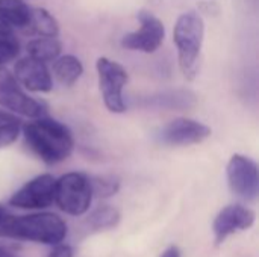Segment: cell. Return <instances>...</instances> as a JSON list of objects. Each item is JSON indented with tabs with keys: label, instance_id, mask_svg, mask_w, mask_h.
<instances>
[{
	"label": "cell",
	"instance_id": "obj_6",
	"mask_svg": "<svg viewBox=\"0 0 259 257\" xmlns=\"http://www.w3.org/2000/svg\"><path fill=\"white\" fill-rule=\"evenodd\" d=\"M0 106L29 118H39L47 114V105L29 97L5 67H0Z\"/></svg>",
	"mask_w": 259,
	"mask_h": 257
},
{
	"label": "cell",
	"instance_id": "obj_24",
	"mask_svg": "<svg viewBox=\"0 0 259 257\" xmlns=\"http://www.w3.org/2000/svg\"><path fill=\"white\" fill-rule=\"evenodd\" d=\"M8 217H9V214H8V212L0 206V226L6 221V218H8Z\"/></svg>",
	"mask_w": 259,
	"mask_h": 257
},
{
	"label": "cell",
	"instance_id": "obj_8",
	"mask_svg": "<svg viewBox=\"0 0 259 257\" xmlns=\"http://www.w3.org/2000/svg\"><path fill=\"white\" fill-rule=\"evenodd\" d=\"M138 20L141 23V27L135 32L126 33L121 39V45L127 50L155 53L164 42V23L149 11H140Z\"/></svg>",
	"mask_w": 259,
	"mask_h": 257
},
{
	"label": "cell",
	"instance_id": "obj_4",
	"mask_svg": "<svg viewBox=\"0 0 259 257\" xmlns=\"http://www.w3.org/2000/svg\"><path fill=\"white\" fill-rule=\"evenodd\" d=\"M93 188L88 176L82 173H67L55 182V201L68 215H83L91 204Z\"/></svg>",
	"mask_w": 259,
	"mask_h": 257
},
{
	"label": "cell",
	"instance_id": "obj_11",
	"mask_svg": "<svg viewBox=\"0 0 259 257\" xmlns=\"http://www.w3.org/2000/svg\"><path fill=\"white\" fill-rule=\"evenodd\" d=\"M14 77L23 88L32 92H49L53 88L52 76L46 62L32 56L17 61L14 67Z\"/></svg>",
	"mask_w": 259,
	"mask_h": 257
},
{
	"label": "cell",
	"instance_id": "obj_19",
	"mask_svg": "<svg viewBox=\"0 0 259 257\" xmlns=\"http://www.w3.org/2000/svg\"><path fill=\"white\" fill-rule=\"evenodd\" d=\"M20 53V42L11 32H0V67L17 59Z\"/></svg>",
	"mask_w": 259,
	"mask_h": 257
},
{
	"label": "cell",
	"instance_id": "obj_3",
	"mask_svg": "<svg viewBox=\"0 0 259 257\" xmlns=\"http://www.w3.org/2000/svg\"><path fill=\"white\" fill-rule=\"evenodd\" d=\"M203 35L205 23L197 12L190 11L178 18L173 30V41L178 47L179 67L187 80H193L199 71Z\"/></svg>",
	"mask_w": 259,
	"mask_h": 257
},
{
	"label": "cell",
	"instance_id": "obj_7",
	"mask_svg": "<svg viewBox=\"0 0 259 257\" xmlns=\"http://www.w3.org/2000/svg\"><path fill=\"white\" fill-rule=\"evenodd\" d=\"M231 191L244 201L255 203L259 195V171L255 161L234 155L226 168Z\"/></svg>",
	"mask_w": 259,
	"mask_h": 257
},
{
	"label": "cell",
	"instance_id": "obj_14",
	"mask_svg": "<svg viewBox=\"0 0 259 257\" xmlns=\"http://www.w3.org/2000/svg\"><path fill=\"white\" fill-rule=\"evenodd\" d=\"M0 17L11 26L18 29H27L32 8L23 0H0Z\"/></svg>",
	"mask_w": 259,
	"mask_h": 257
},
{
	"label": "cell",
	"instance_id": "obj_13",
	"mask_svg": "<svg viewBox=\"0 0 259 257\" xmlns=\"http://www.w3.org/2000/svg\"><path fill=\"white\" fill-rule=\"evenodd\" d=\"M83 73V65L79 58L73 55L58 56L53 61V74L64 86H73Z\"/></svg>",
	"mask_w": 259,
	"mask_h": 257
},
{
	"label": "cell",
	"instance_id": "obj_15",
	"mask_svg": "<svg viewBox=\"0 0 259 257\" xmlns=\"http://www.w3.org/2000/svg\"><path fill=\"white\" fill-rule=\"evenodd\" d=\"M26 48H27V56H32L42 62H50L59 56L62 45L56 36H39L30 39Z\"/></svg>",
	"mask_w": 259,
	"mask_h": 257
},
{
	"label": "cell",
	"instance_id": "obj_1",
	"mask_svg": "<svg viewBox=\"0 0 259 257\" xmlns=\"http://www.w3.org/2000/svg\"><path fill=\"white\" fill-rule=\"evenodd\" d=\"M21 130L29 148L49 165L59 164L73 153V133L56 120L39 117L32 123H26Z\"/></svg>",
	"mask_w": 259,
	"mask_h": 257
},
{
	"label": "cell",
	"instance_id": "obj_2",
	"mask_svg": "<svg viewBox=\"0 0 259 257\" xmlns=\"http://www.w3.org/2000/svg\"><path fill=\"white\" fill-rule=\"evenodd\" d=\"M0 235L32 241L46 245H56L67 236V224L55 214L42 212L26 217H8L0 226Z\"/></svg>",
	"mask_w": 259,
	"mask_h": 257
},
{
	"label": "cell",
	"instance_id": "obj_10",
	"mask_svg": "<svg viewBox=\"0 0 259 257\" xmlns=\"http://www.w3.org/2000/svg\"><path fill=\"white\" fill-rule=\"evenodd\" d=\"M55 182L50 174H41L20 188L9 200V204L20 209H44L55 201Z\"/></svg>",
	"mask_w": 259,
	"mask_h": 257
},
{
	"label": "cell",
	"instance_id": "obj_20",
	"mask_svg": "<svg viewBox=\"0 0 259 257\" xmlns=\"http://www.w3.org/2000/svg\"><path fill=\"white\" fill-rule=\"evenodd\" d=\"M90 180H91L93 195L97 197H111L120 188V182L115 177H96Z\"/></svg>",
	"mask_w": 259,
	"mask_h": 257
},
{
	"label": "cell",
	"instance_id": "obj_18",
	"mask_svg": "<svg viewBox=\"0 0 259 257\" xmlns=\"http://www.w3.org/2000/svg\"><path fill=\"white\" fill-rule=\"evenodd\" d=\"M20 130L21 121L12 114L0 111V148L14 144L20 135Z\"/></svg>",
	"mask_w": 259,
	"mask_h": 257
},
{
	"label": "cell",
	"instance_id": "obj_9",
	"mask_svg": "<svg viewBox=\"0 0 259 257\" xmlns=\"http://www.w3.org/2000/svg\"><path fill=\"white\" fill-rule=\"evenodd\" d=\"M211 129L196 120L190 118H176L165 124L156 135L158 141L165 145L173 147H187L200 144L206 138H209Z\"/></svg>",
	"mask_w": 259,
	"mask_h": 257
},
{
	"label": "cell",
	"instance_id": "obj_17",
	"mask_svg": "<svg viewBox=\"0 0 259 257\" xmlns=\"http://www.w3.org/2000/svg\"><path fill=\"white\" fill-rule=\"evenodd\" d=\"M118 221H120V212L112 206H102L96 209L88 218V224L94 230L112 229L118 224Z\"/></svg>",
	"mask_w": 259,
	"mask_h": 257
},
{
	"label": "cell",
	"instance_id": "obj_12",
	"mask_svg": "<svg viewBox=\"0 0 259 257\" xmlns=\"http://www.w3.org/2000/svg\"><path fill=\"white\" fill-rule=\"evenodd\" d=\"M255 223V214L241 206V204H231L226 206L214 220V235L217 244H222L229 235L240 232V230H247L253 226Z\"/></svg>",
	"mask_w": 259,
	"mask_h": 257
},
{
	"label": "cell",
	"instance_id": "obj_25",
	"mask_svg": "<svg viewBox=\"0 0 259 257\" xmlns=\"http://www.w3.org/2000/svg\"><path fill=\"white\" fill-rule=\"evenodd\" d=\"M0 257H18L17 254H14V253H11V251H8V250H5V248H2L0 247Z\"/></svg>",
	"mask_w": 259,
	"mask_h": 257
},
{
	"label": "cell",
	"instance_id": "obj_21",
	"mask_svg": "<svg viewBox=\"0 0 259 257\" xmlns=\"http://www.w3.org/2000/svg\"><path fill=\"white\" fill-rule=\"evenodd\" d=\"M47 257H73V248L70 245H58L50 251Z\"/></svg>",
	"mask_w": 259,
	"mask_h": 257
},
{
	"label": "cell",
	"instance_id": "obj_22",
	"mask_svg": "<svg viewBox=\"0 0 259 257\" xmlns=\"http://www.w3.org/2000/svg\"><path fill=\"white\" fill-rule=\"evenodd\" d=\"M161 257H181V251H179L178 247H170V248H167V250L162 253V256Z\"/></svg>",
	"mask_w": 259,
	"mask_h": 257
},
{
	"label": "cell",
	"instance_id": "obj_5",
	"mask_svg": "<svg viewBox=\"0 0 259 257\" xmlns=\"http://www.w3.org/2000/svg\"><path fill=\"white\" fill-rule=\"evenodd\" d=\"M96 68L105 106L114 114H123L126 111V105L123 100V88L129 79L126 68L121 64L111 61L105 56L97 59Z\"/></svg>",
	"mask_w": 259,
	"mask_h": 257
},
{
	"label": "cell",
	"instance_id": "obj_16",
	"mask_svg": "<svg viewBox=\"0 0 259 257\" xmlns=\"http://www.w3.org/2000/svg\"><path fill=\"white\" fill-rule=\"evenodd\" d=\"M27 30L38 36H58L59 23L47 9L35 8L32 9V17H30Z\"/></svg>",
	"mask_w": 259,
	"mask_h": 257
},
{
	"label": "cell",
	"instance_id": "obj_23",
	"mask_svg": "<svg viewBox=\"0 0 259 257\" xmlns=\"http://www.w3.org/2000/svg\"><path fill=\"white\" fill-rule=\"evenodd\" d=\"M12 30V27L0 17V32H11Z\"/></svg>",
	"mask_w": 259,
	"mask_h": 257
}]
</instances>
